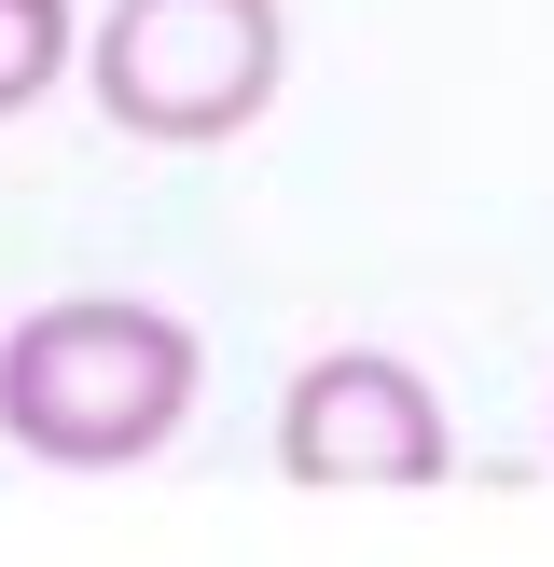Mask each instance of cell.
Instances as JSON below:
<instances>
[{
	"instance_id": "cell-4",
	"label": "cell",
	"mask_w": 554,
	"mask_h": 567,
	"mask_svg": "<svg viewBox=\"0 0 554 567\" xmlns=\"http://www.w3.org/2000/svg\"><path fill=\"white\" fill-rule=\"evenodd\" d=\"M83 70V14L70 0H0V111H42Z\"/></svg>"
},
{
	"instance_id": "cell-1",
	"label": "cell",
	"mask_w": 554,
	"mask_h": 567,
	"mask_svg": "<svg viewBox=\"0 0 554 567\" xmlns=\"http://www.w3.org/2000/svg\"><path fill=\"white\" fill-rule=\"evenodd\" d=\"M194 388H208V347L153 291H55L0 332V443L28 471H83L98 485V471L166 457Z\"/></svg>"
},
{
	"instance_id": "cell-3",
	"label": "cell",
	"mask_w": 554,
	"mask_h": 567,
	"mask_svg": "<svg viewBox=\"0 0 554 567\" xmlns=\"http://www.w3.org/2000/svg\"><path fill=\"white\" fill-rule=\"evenodd\" d=\"M277 471L305 498H416L458 471V430H443V388L388 347H319L291 388H277Z\"/></svg>"
},
{
	"instance_id": "cell-2",
	"label": "cell",
	"mask_w": 554,
	"mask_h": 567,
	"mask_svg": "<svg viewBox=\"0 0 554 567\" xmlns=\"http://www.w3.org/2000/svg\"><path fill=\"white\" fill-rule=\"evenodd\" d=\"M83 83L125 138L153 153H208V138L264 125L291 83V14L277 0H111L83 28Z\"/></svg>"
}]
</instances>
